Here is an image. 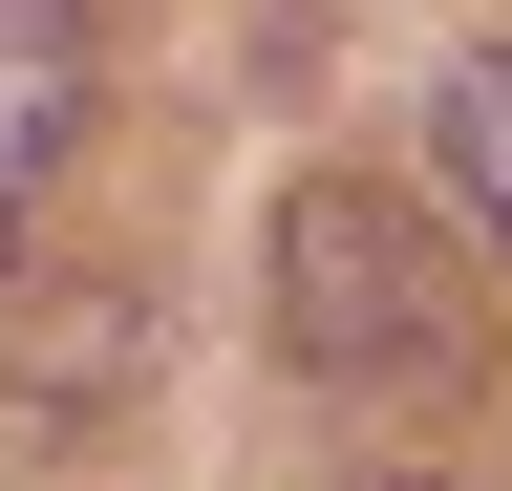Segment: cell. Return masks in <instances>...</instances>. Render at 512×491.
I'll list each match as a JSON object with an SVG mask.
<instances>
[{"mask_svg": "<svg viewBox=\"0 0 512 491\" xmlns=\"http://www.w3.org/2000/svg\"><path fill=\"white\" fill-rule=\"evenodd\" d=\"M384 491H448V470H384Z\"/></svg>", "mask_w": 512, "mask_h": 491, "instance_id": "277c9868", "label": "cell"}, {"mask_svg": "<svg viewBox=\"0 0 512 491\" xmlns=\"http://www.w3.org/2000/svg\"><path fill=\"white\" fill-rule=\"evenodd\" d=\"M256 299H278L299 385H448L470 363V278H448V235L384 171H299L278 235H256Z\"/></svg>", "mask_w": 512, "mask_h": 491, "instance_id": "6da1fadb", "label": "cell"}, {"mask_svg": "<svg viewBox=\"0 0 512 491\" xmlns=\"http://www.w3.org/2000/svg\"><path fill=\"white\" fill-rule=\"evenodd\" d=\"M427 150H448V214H491V257H512V43H448Z\"/></svg>", "mask_w": 512, "mask_h": 491, "instance_id": "3957f363", "label": "cell"}, {"mask_svg": "<svg viewBox=\"0 0 512 491\" xmlns=\"http://www.w3.org/2000/svg\"><path fill=\"white\" fill-rule=\"evenodd\" d=\"M64 150H86V0H0V278H22Z\"/></svg>", "mask_w": 512, "mask_h": 491, "instance_id": "7a4b0ae2", "label": "cell"}]
</instances>
